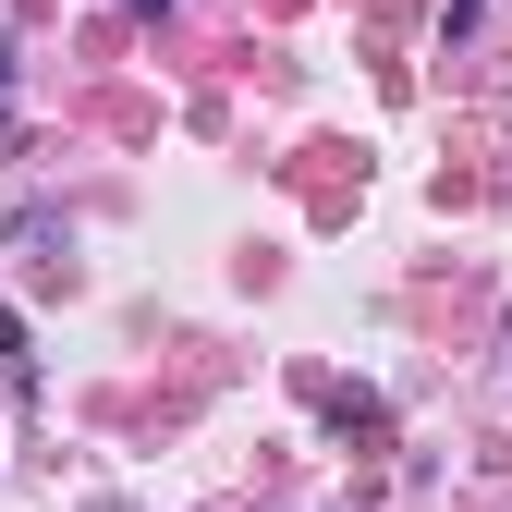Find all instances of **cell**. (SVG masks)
<instances>
[{
	"label": "cell",
	"mask_w": 512,
	"mask_h": 512,
	"mask_svg": "<svg viewBox=\"0 0 512 512\" xmlns=\"http://www.w3.org/2000/svg\"><path fill=\"white\" fill-rule=\"evenodd\" d=\"M135 13H171V0H135Z\"/></svg>",
	"instance_id": "4"
},
{
	"label": "cell",
	"mask_w": 512,
	"mask_h": 512,
	"mask_svg": "<svg viewBox=\"0 0 512 512\" xmlns=\"http://www.w3.org/2000/svg\"><path fill=\"white\" fill-rule=\"evenodd\" d=\"M0 98H13V49H0Z\"/></svg>",
	"instance_id": "3"
},
{
	"label": "cell",
	"mask_w": 512,
	"mask_h": 512,
	"mask_svg": "<svg viewBox=\"0 0 512 512\" xmlns=\"http://www.w3.org/2000/svg\"><path fill=\"white\" fill-rule=\"evenodd\" d=\"M0 378H13V391L37 378V354H25V317H13V305H0Z\"/></svg>",
	"instance_id": "2"
},
{
	"label": "cell",
	"mask_w": 512,
	"mask_h": 512,
	"mask_svg": "<svg viewBox=\"0 0 512 512\" xmlns=\"http://www.w3.org/2000/svg\"><path fill=\"white\" fill-rule=\"evenodd\" d=\"M13 244H25V269H61V244H74V232H61L49 208H25V220H13Z\"/></svg>",
	"instance_id": "1"
}]
</instances>
